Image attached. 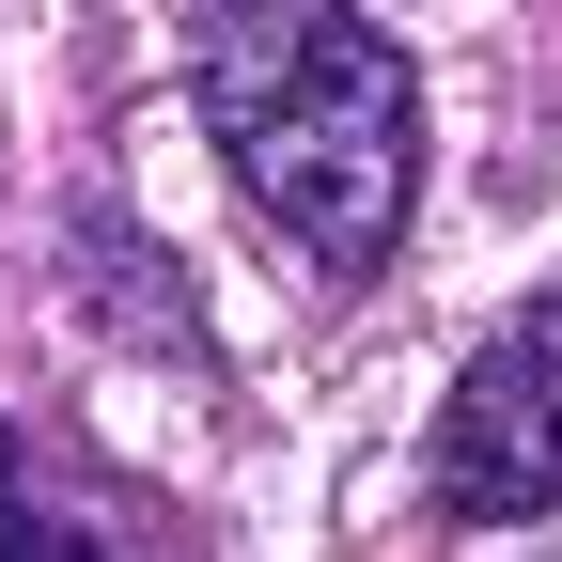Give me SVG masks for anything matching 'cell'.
Masks as SVG:
<instances>
[{
    "label": "cell",
    "mask_w": 562,
    "mask_h": 562,
    "mask_svg": "<svg viewBox=\"0 0 562 562\" xmlns=\"http://www.w3.org/2000/svg\"><path fill=\"white\" fill-rule=\"evenodd\" d=\"M203 125L313 266H375L422 188V94L360 0H188Z\"/></svg>",
    "instance_id": "cell-1"
},
{
    "label": "cell",
    "mask_w": 562,
    "mask_h": 562,
    "mask_svg": "<svg viewBox=\"0 0 562 562\" xmlns=\"http://www.w3.org/2000/svg\"><path fill=\"white\" fill-rule=\"evenodd\" d=\"M562 501V297H531L438 406V516L453 531H501Z\"/></svg>",
    "instance_id": "cell-2"
},
{
    "label": "cell",
    "mask_w": 562,
    "mask_h": 562,
    "mask_svg": "<svg viewBox=\"0 0 562 562\" xmlns=\"http://www.w3.org/2000/svg\"><path fill=\"white\" fill-rule=\"evenodd\" d=\"M0 562H110V547L32 484V438H16V422H0Z\"/></svg>",
    "instance_id": "cell-3"
}]
</instances>
